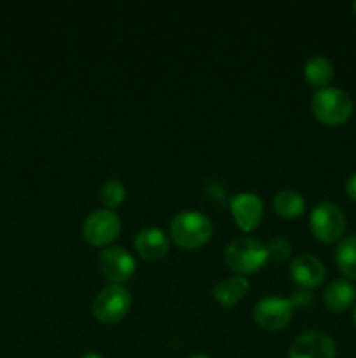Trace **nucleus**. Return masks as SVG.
I'll list each match as a JSON object with an SVG mask.
<instances>
[{"instance_id": "f257e3e1", "label": "nucleus", "mask_w": 356, "mask_h": 358, "mask_svg": "<svg viewBox=\"0 0 356 358\" xmlns=\"http://www.w3.org/2000/svg\"><path fill=\"white\" fill-rule=\"evenodd\" d=\"M170 234L178 247L192 250L208 243L213 234V224L205 213L187 210L173 217L170 224Z\"/></svg>"}, {"instance_id": "f03ea898", "label": "nucleus", "mask_w": 356, "mask_h": 358, "mask_svg": "<svg viewBox=\"0 0 356 358\" xmlns=\"http://www.w3.org/2000/svg\"><path fill=\"white\" fill-rule=\"evenodd\" d=\"M314 117L328 126L344 124L353 114V100L346 91L337 87H321L314 91L311 100Z\"/></svg>"}, {"instance_id": "7ed1b4c3", "label": "nucleus", "mask_w": 356, "mask_h": 358, "mask_svg": "<svg viewBox=\"0 0 356 358\" xmlns=\"http://www.w3.org/2000/svg\"><path fill=\"white\" fill-rule=\"evenodd\" d=\"M223 257H225V264L241 275L258 271L269 261L265 243L255 238H236L227 245Z\"/></svg>"}, {"instance_id": "20e7f679", "label": "nucleus", "mask_w": 356, "mask_h": 358, "mask_svg": "<svg viewBox=\"0 0 356 358\" xmlns=\"http://www.w3.org/2000/svg\"><path fill=\"white\" fill-rule=\"evenodd\" d=\"M131 308V294L122 285H108L94 297L93 315L105 325L119 324Z\"/></svg>"}, {"instance_id": "39448f33", "label": "nucleus", "mask_w": 356, "mask_h": 358, "mask_svg": "<svg viewBox=\"0 0 356 358\" xmlns=\"http://www.w3.org/2000/svg\"><path fill=\"white\" fill-rule=\"evenodd\" d=\"M309 226L316 240L323 243H335L344 236L346 217L334 203H320L311 212Z\"/></svg>"}, {"instance_id": "423d86ee", "label": "nucleus", "mask_w": 356, "mask_h": 358, "mask_svg": "<svg viewBox=\"0 0 356 358\" xmlns=\"http://www.w3.org/2000/svg\"><path fill=\"white\" fill-rule=\"evenodd\" d=\"M121 233V219L112 210H94L82 226L86 241L93 247H105L112 243Z\"/></svg>"}, {"instance_id": "0eeeda50", "label": "nucleus", "mask_w": 356, "mask_h": 358, "mask_svg": "<svg viewBox=\"0 0 356 358\" xmlns=\"http://www.w3.org/2000/svg\"><path fill=\"white\" fill-rule=\"evenodd\" d=\"M293 317V306L285 297H265L255 304L253 318L262 329L279 331L286 327Z\"/></svg>"}, {"instance_id": "6e6552de", "label": "nucleus", "mask_w": 356, "mask_h": 358, "mask_svg": "<svg viewBox=\"0 0 356 358\" xmlns=\"http://www.w3.org/2000/svg\"><path fill=\"white\" fill-rule=\"evenodd\" d=\"M98 266H100L101 273L115 285L128 282L135 275L136 269L133 255L121 247H108L101 250L100 257H98Z\"/></svg>"}, {"instance_id": "1a4fd4ad", "label": "nucleus", "mask_w": 356, "mask_h": 358, "mask_svg": "<svg viewBox=\"0 0 356 358\" xmlns=\"http://www.w3.org/2000/svg\"><path fill=\"white\" fill-rule=\"evenodd\" d=\"M288 358H335V343L327 332L307 331L292 343Z\"/></svg>"}, {"instance_id": "9d476101", "label": "nucleus", "mask_w": 356, "mask_h": 358, "mask_svg": "<svg viewBox=\"0 0 356 358\" xmlns=\"http://www.w3.org/2000/svg\"><path fill=\"white\" fill-rule=\"evenodd\" d=\"M230 213L241 231H253L264 215V203L253 192H241L230 199Z\"/></svg>"}, {"instance_id": "9b49d317", "label": "nucleus", "mask_w": 356, "mask_h": 358, "mask_svg": "<svg viewBox=\"0 0 356 358\" xmlns=\"http://www.w3.org/2000/svg\"><path fill=\"white\" fill-rule=\"evenodd\" d=\"M325 266L318 257L309 254H302L295 257L290 264V276L300 289H314V287L321 285L325 280Z\"/></svg>"}, {"instance_id": "f8f14e48", "label": "nucleus", "mask_w": 356, "mask_h": 358, "mask_svg": "<svg viewBox=\"0 0 356 358\" xmlns=\"http://www.w3.org/2000/svg\"><path fill=\"white\" fill-rule=\"evenodd\" d=\"M135 248L138 255H142L147 261H157L168 254L170 241H168L166 234L157 227H145L136 234Z\"/></svg>"}, {"instance_id": "ddd939ff", "label": "nucleus", "mask_w": 356, "mask_h": 358, "mask_svg": "<svg viewBox=\"0 0 356 358\" xmlns=\"http://www.w3.org/2000/svg\"><path fill=\"white\" fill-rule=\"evenodd\" d=\"M356 299V287L349 280H334L323 294L327 308L335 313L349 310Z\"/></svg>"}, {"instance_id": "4468645a", "label": "nucleus", "mask_w": 356, "mask_h": 358, "mask_svg": "<svg viewBox=\"0 0 356 358\" xmlns=\"http://www.w3.org/2000/svg\"><path fill=\"white\" fill-rule=\"evenodd\" d=\"M248 289H250V283H248L246 278H243V276H230V278H225L213 289V297L223 308H232L234 304H237L243 299Z\"/></svg>"}, {"instance_id": "2eb2a0df", "label": "nucleus", "mask_w": 356, "mask_h": 358, "mask_svg": "<svg viewBox=\"0 0 356 358\" xmlns=\"http://www.w3.org/2000/svg\"><path fill=\"white\" fill-rule=\"evenodd\" d=\"M304 76L307 83L321 90V87H327V84L334 77V65L325 56H313L304 65Z\"/></svg>"}, {"instance_id": "dca6fc26", "label": "nucleus", "mask_w": 356, "mask_h": 358, "mask_svg": "<svg viewBox=\"0 0 356 358\" xmlns=\"http://www.w3.org/2000/svg\"><path fill=\"white\" fill-rule=\"evenodd\" d=\"M272 205H274L276 213H279L285 219H295V217L302 215L304 210H306V201H304L302 196L295 191H290V189L279 191L274 196Z\"/></svg>"}, {"instance_id": "f3484780", "label": "nucleus", "mask_w": 356, "mask_h": 358, "mask_svg": "<svg viewBox=\"0 0 356 358\" xmlns=\"http://www.w3.org/2000/svg\"><path fill=\"white\" fill-rule=\"evenodd\" d=\"M335 261L342 275L349 280H356V234L344 238L335 252Z\"/></svg>"}, {"instance_id": "a211bd4d", "label": "nucleus", "mask_w": 356, "mask_h": 358, "mask_svg": "<svg viewBox=\"0 0 356 358\" xmlns=\"http://www.w3.org/2000/svg\"><path fill=\"white\" fill-rule=\"evenodd\" d=\"M126 198V187L119 178H108L100 191V199L107 208H117Z\"/></svg>"}, {"instance_id": "6ab92c4d", "label": "nucleus", "mask_w": 356, "mask_h": 358, "mask_svg": "<svg viewBox=\"0 0 356 358\" xmlns=\"http://www.w3.org/2000/svg\"><path fill=\"white\" fill-rule=\"evenodd\" d=\"M267 248V257L272 262H285L292 254V243L283 236H274L265 243Z\"/></svg>"}, {"instance_id": "aec40b11", "label": "nucleus", "mask_w": 356, "mask_h": 358, "mask_svg": "<svg viewBox=\"0 0 356 358\" xmlns=\"http://www.w3.org/2000/svg\"><path fill=\"white\" fill-rule=\"evenodd\" d=\"M290 303H292L293 310H295V308H299V310H307V308L313 306L314 297L307 289H299L297 292H293Z\"/></svg>"}, {"instance_id": "412c9836", "label": "nucleus", "mask_w": 356, "mask_h": 358, "mask_svg": "<svg viewBox=\"0 0 356 358\" xmlns=\"http://www.w3.org/2000/svg\"><path fill=\"white\" fill-rule=\"evenodd\" d=\"M346 192H348L349 198L356 203V173L351 175V177L348 178V182H346Z\"/></svg>"}, {"instance_id": "4be33fe9", "label": "nucleus", "mask_w": 356, "mask_h": 358, "mask_svg": "<svg viewBox=\"0 0 356 358\" xmlns=\"http://www.w3.org/2000/svg\"><path fill=\"white\" fill-rule=\"evenodd\" d=\"M82 358H103V357L98 355V353H86Z\"/></svg>"}, {"instance_id": "5701e85b", "label": "nucleus", "mask_w": 356, "mask_h": 358, "mask_svg": "<svg viewBox=\"0 0 356 358\" xmlns=\"http://www.w3.org/2000/svg\"><path fill=\"white\" fill-rule=\"evenodd\" d=\"M353 322H355V327H356V306H355V311H353Z\"/></svg>"}, {"instance_id": "b1692460", "label": "nucleus", "mask_w": 356, "mask_h": 358, "mask_svg": "<svg viewBox=\"0 0 356 358\" xmlns=\"http://www.w3.org/2000/svg\"><path fill=\"white\" fill-rule=\"evenodd\" d=\"M191 358H209V357H206V355H192Z\"/></svg>"}, {"instance_id": "393cba45", "label": "nucleus", "mask_w": 356, "mask_h": 358, "mask_svg": "<svg viewBox=\"0 0 356 358\" xmlns=\"http://www.w3.org/2000/svg\"><path fill=\"white\" fill-rule=\"evenodd\" d=\"M353 9H355V13H356V2H355V3H353Z\"/></svg>"}]
</instances>
